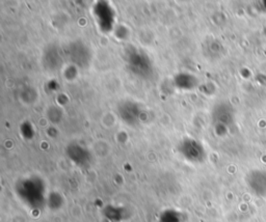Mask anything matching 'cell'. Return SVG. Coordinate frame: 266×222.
<instances>
[{"instance_id":"obj_1","label":"cell","mask_w":266,"mask_h":222,"mask_svg":"<svg viewBox=\"0 0 266 222\" xmlns=\"http://www.w3.org/2000/svg\"><path fill=\"white\" fill-rule=\"evenodd\" d=\"M121 118L128 124L132 125L137 121L139 109L133 102H125L119 108Z\"/></svg>"},{"instance_id":"obj_2","label":"cell","mask_w":266,"mask_h":222,"mask_svg":"<svg viewBox=\"0 0 266 222\" xmlns=\"http://www.w3.org/2000/svg\"><path fill=\"white\" fill-rule=\"evenodd\" d=\"M201 151V146L195 141H185L180 146V152L190 161H196L199 158V153ZM201 154V153H200Z\"/></svg>"}]
</instances>
